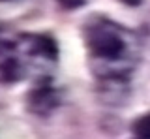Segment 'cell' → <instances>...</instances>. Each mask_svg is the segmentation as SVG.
<instances>
[{
    "instance_id": "1",
    "label": "cell",
    "mask_w": 150,
    "mask_h": 139,
    "mask_svg": "<svg viewBox=\"0 0 150 139\" xmlns=\"http://www.w3.org/2000/svg\"><path fill=\"white\" fill-rule=\"evenodd\" d=\"M83 36L90 68L100 79L124 81L137 66L141 45L126 26L107 17H92L83 26Z\"/></svg>"
},
{
    "instance_id": "2",
    "label": "cell",
    "mask_w": 150,
    "mask_h": 139,
    "mask_svg": "<svg viewBox=\"0 0 150 139\" xmlns=\"http://www.w3.org/2000/svg\"><path fill=\"white\" fill-rule=\"evenodd\" d=\"M58 62V43L49 34L23 32L9 40H0V77L8 83L23 81L30 72L43 77L45 68Z\"/></svg>"
},
{
    "instance_id": "3",
    "label": "cell",
    "mask_w": 150,
    "mask_h": 139,
    "mask_svg": "<svg viewBox=\"0 0 150 139\" xmlns=\"http://www.w3.org/2000/svg\"><path fill=\"white\" fill-rule=\"evenodd\" d=\"M58 104H60V92L54 89L51 77L40 79L26 94L28 111L40 115V117H45V115L53 113L58 107Z\"/></svg>"
},
{
    "instance_id": "4",
    "label": "cell",
    "mask_w": 150,
    "mask_h": 139,
    "mask_svg": "<svg viewBox=\"0 0 150 139\" xmlns=\"http://www.w3.org/2000/svg\"><path fill=\"white\" fill-rule=\"evenodd\" d=\"M131 130H133V133H135L139 139H150V113L143 115V117H139V118L133 122Z\"/></svg>"
},
{
    "instance_id": "5",
    "label": "cell",
    "mask_w": 150,
    "mask_h": 139,
    "mask_svg": "<svg viewBox=\"0 0 150 139\" xmlns=\"http://www.w3.org/2000/svg\"><path fill=\"white\" fill-rule=\"evenodd\" d=\"M56 4L66 11H73V10L83 8L84 4H86V0H56Z\"/></svg>"
},
{
    "instance_id": "6",
    "label": "cell",
    "mask_w": 150,
    "mask_h": 139,
    "mask_svg": "<svg viewBox=\"0 0 150 139\" xmlns=\"http://www.w3.org/2000/svg\"><path fill=\"white\" fill-rule=\"evenodd\" d=\"M122 4H126V6H139L143 0H120Z\"/></svg>"
},
{
    "instance_id": "7",
    "label": "cell",
    "mask_w": 150,
    "mask_h": 139,
    "mask_svg": "<svg viewBox=\"0 0 150 139\" xmlns=\"http://www.w3.org/2000/svg\"><path fill=\"white\" fill-rule=\"evenodd\" d=\"M0 2H6V0H0Z\"/></svg>"
},
{
    "instance_id": "8",
    "label": "cell",
    "mask_w": 150,
    "mask_h": 139,
    "mask_svg": "<svg viewBox=\"0 0 150 139\" xmlns=\"http://www.w3.org/2000/svg\"><path fill=\"white\" fill-rule=\"evenodd\" d=\"M137 139H139V137H137Z\"/></svg>"
}]
</instances>
